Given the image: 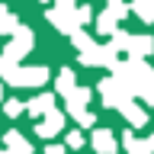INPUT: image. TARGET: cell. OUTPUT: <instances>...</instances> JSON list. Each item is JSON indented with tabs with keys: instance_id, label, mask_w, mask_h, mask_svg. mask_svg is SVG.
<instances>
[{
	"instance_id": "24",
	"label": "cell",
	"mask_w": 154,
	"mask_h": 154,
	"mask_svg": "<svg viewBox=\"0 0 154 154\" xmlns=\"http://www.w3.org/2000/svg\"><path fill=\"white\" fill-rule=\"evenodd\" d=\"M45 154H64V144H55V141H51V144L45 148Z\"/></svg>"
},
{
	"instance_id": "3",
	"label": "cell",
	"mask_w": 154,
	"mask_h": 154,
	"mask_svg": "<svg viewBox=\"0 0 154 154\" xmlns=\"http://www.w3.org/2000/svg\"><path fill=\"white\" fill-rule=\"evenodd\" d=\"M100 100H103V106L106 109H122L125 103H132V93L125 90L116 77H106V80H100Z\"/></svg>"
},
{
	"instance_id": "17",
	"label": "cell",
	"mask_w": 154,
	"mask_h": 154,
	"mask_svg": "<svg viewBox=\"0 0 154 154\" xmlns=\"http://www.w3.org/2000/svg\"><path fill=\"white\" fill-rule=\"evenodd\" d=\"M132 13L141 23H154V0H132Z\"/></svg>"
},
{
	"instance_id": "5",
	"label": "cell",
	"mask_w": 154,
	"mask_h": 154,
	"mask_svg": "<svg viewBox=\"0 0 154 154\" xmlns=\"http://www.w3.org/2000/svg\"><path fill=\"white\" fill-rule=\"evenodd\" d=\"M32 45H35V32H32L29 26H19V32L10 38V45L3 48V58H10V61H16V64H19V58L29 55Z\"/></svg>"
},
{
	"instance_id": "19",
	"label": "cell",
	"mask_w": 154,
	"mask_h": 154,
	"mask_svg": "<svg viewBox=\"0 0 154 154\" xmlns=\"http://www.w3.org/2000/svg\"><path fill=\"white\" fill-rule=\"evenodd\" d=\"M71 45L77 48V55H84V51H90V48H96V42H93L90 35H87L84 29H77L74 35H71Z\"/></svg>"
},
{
	"instance_id": "22",
	"label": "cell",
	"mask_w": 154,
	"mask_h": 154,
	"mask_svg": "<svg viewBox=\"0 0 154 154\" xmlns=\"http://www.w3.org/2000/svg\"><path fill=\"white\" fill-rule=\"evenodd\" d=\"M74 119H77V125H84V128H90V125H93V122H96V116H93V112H90V109H84V112H77V116H74Z\"/></svg>"
},
{
	"instance_id": "28",
	"label": "cell",
	"mask_w": 154,
	"mask_h": 154,
	"mask_svg": "<svg viewBox=\"0 0 154 154\" xmlns=\"http://www.w3.org/2000/svg\"><path fill=\"white\" fill-rule=\"evenodd\" d=\"M0 154H7V151H3V148H0Z\"/></svg>"
},
{
	"instance_id": "20",
	"label": "cell",
	"mask_w": 154,
	"mask_h": 154,
	"mask_svg": "<svg viewBox=\"0 0 154 154\" xmlns=\"http://www.w3.org/2000/svg\"><path fill=\"white\" fill-rule=\"evenodd\" d=\"M3 112H7L10 119H16V116L23 112V103H19V100H7V103H3Z\"/></svg>"
},
{
	"instance_id": "10",
	"label": "cell",
	"mask_w": 154,
	"mask_h": 154,
	"mask_svg": "<svg viewBox=\"0 0 154 154\" xmlns=\"http://www.w3.org/2000/svg\"><path fill=\"white\" fill-rule=\"evenodd\" d=\"M26 112H29V116H38V119H45L48 112H55V96H51V93L32 96V100L26 103Z\"/></svg>"
},
{
	"instance_id": "9",
	"label": "cell",
	"mask_w": 154,
	"mask_h": 154,
	"mask_svg": "<svg viewBox=\"0 0 154 154\" xmlns=\"http://www.w3.org/2000/svg\"><path fill=\"white\" fill-rule=\"evenodd\" d=\"M3 151L7 154H32V144H29V138L23 132L10 128V132L3 135Z\"/></svg>"
},
{
	"instance_id": "12",
	"label": "cell",
	"mask_w": 154,
	"mask_h": 154,
	"mask_svg": "<svg viewBox=\"0 0 154 154\" xmlns=\"http://www.w3.org/2000/svg\"><path fill=\"white\" fill-rule=\"evenodd\" d=\"M119 112H122V119L132 125V128H144V125H148V109L138 106V103H125Z\"/></svg>"
},
{
	"instance_id": "25",
	"label": "cell",
	"mask_w": 154,
	"mask_h": 154,
	"mask_svg": "<svg viewBox=\"0 0 154 154\" xmlns=\"http://www.w3.org/2000/svg\"><path fill=\"white\" fill-rule=\"evenodd\" d=\"M144 141H148V148H151V154H154V135H148Z\"/></svg>"
},
{
	"instance_id": "14",
	"label": "cell",
	"mask_w": 154,
	"mask_h": 154,
	"mask_svg": "<svg viewBox=\"0 0 154 154\" xmlns=\"http://www.w3.org/2000/svg\"><path fill=\"white\" fill-rule=\"evenodd\" d=\"M19 26H23V23L16 19V13L0 3V35H10V38H13V35L19 32Z\"/></svg>"
},
{
	"instance_id": "8",
	"label": "cell",
	"mask_w": 154,
	"mask_h": 154,
	"mask_svg": "<svg viewBox=\"0 0 154 154\" xmlns=\"http://www.w3.org/2000/svg\"><path fill=\"white\" fill-rule=\"evenodd\" d=\"M48 80V67L35 64V67H19V77H16V87H42Z\"/></svg>"
},
{
	"instance_id": "21",
	"label": "cell",
	"mask_w": 154,
	"mask_h": 154,
	"mask_svg": "<svg viewBox=\"0 0 154 154\" xmlns=\"http://www.w3.org/2000/svg\"><path fill=\"white\" fill-rule=\"evenodd\" d=\"M90 19H93V10H90V7H84V3H80V7H77V26H87Z\"/></svg>"
},
{
	"instance_id": "16",
	"label": "cell",
	"mask_w": 154,
	"mask_h": 154,
	"mask_svg": "<svg viewBox=\"0 0 154 154\" xmlns=\"http://www.w3.org/2000/svg\"><path fill=\"white\" fill-rule=\"evenodd\" d=\"M16 77H19V64L0 55V80H7L10 87H16Z\"/></svg>"
},
{
	"instance_id": "6",
	"label": "cell",
	"mask_w": 154,
	"mask_h": 154,
	"mask_svg": "<svg viewBox=\"0 0 154 154\" xmlns=\"http://www.w3.org/2000/svg\"><path fill=\"white\" fill-rule=\"evenodd\" d=\"M64 132V112H48L45 119H42V122L35 125V135L38 138H48V141H51V138H55V135H61Z\"/></svg>"
},
{
	"instance_id": "30",
	"label": "cell",
	"mask_w": 154,
	"mask_h": 154,
	"mask_svg": "<svg viewBox=\"0 0 154 154\" xmlns=\"http://www.w3.org/2000/svg\"><path fill=\"white\" fill-rule=\"evenodd\" d=\"M74 3H77V0H74Z\"/></svg>"
},
{
	"instance_id": "4",
	"label": "cell",
	"mask_w": 154,
	"mask_h": 154,
	"mask_svg": "<svg viewBox=\"0 0 154 154\" xmlns=\"http://www.w3.org/2000/svg\"><path fill=\"white\" fill-rule=\"evenodd\" d=\"M128 13L122 0H112V3H106V10L96 16V29H100V35H116L119 32V19Z\"/></svg>"
},
{
	"instance_id": "13",
	"label": "cell",
	"mask_w": 154,
	"mask_h": 154,
	"mask_svg": "<svg viewBox=\"0 0 154 154\" xmlns=\"http://www.w3.org/2000/svg\"><path fill=\"white\" fill-rule=\"evenodd\" d=\"M90 100H93V90H90V87H77L74 93L67 96V116H77V112H84Z\"/></svg>"
},
{
	"instance_id": "29",
	"label": "cell",
	"mask_w": 154,
	"mask_h": 154,
	"mask_svg": "<svg viewBox=\"0 0 154 154\" xmlns=\"http://www.w3.org/2000/svg\"><path fill=\"white\" fill-rule=\"evenodd\" d=\"M106 3H112V0H106Z\"/></svg>"
},
{
	"instance_id": "26",
	"label": "cell",
	"mask_w": 154,
	"mask_h": 154,
	"mask_svg": "<svg viewBox=\"0 0 154 154\" xmlns=\"http://www.w3.org/2000/svg\"><path fill=\"white\" fill-rule=\"evenodd\" d=\"M0 100H3V87H0Z\"/></svg>"
},
{
	"instance_id": "1",
	"label": "cell",
	"mask_w": 154,
	"mask_h": 154,
	"mask_svg": "<svg viewBox=\"0 0 154 154\" xmlns=\"http://www.w3.org/2000/svg\"><path fill=\"white\" fill-rule=\"evenodd\" d=\"M116 80L128 90L132 96H141L148 106H154V71L144 61H138V58H128L125 64L116 67Z\"/></svg>"
},
{
	"instance_id": "27",
	"label": "cell",
	"mask_w": 154,
	"mask_h": 154,
	"mask_svg": "<svg viewBox=\"0 0 154 154\" xmlns=\"http://www.w3.org/2000/svg\"><path fill=\"white\" fill-rule=\"evenodd\" d=\"M42 3H51V0H42Z\"/></svg>"
},
{
	"instance_id": "11",
	"label": "cell",
	"mask_w": 154,
	"mask_h": 154,
	"mask_svg": "<svg viewBox=\"0 0 154 154\" xmlns=\"http://www.w3.org/2000/svg\"><path fill=\"white\" fill-rule=\"evenodd\" d=\"M125 51H128V58H138V61H144V58L154 51V38H151V35H132Z\"/></svg>"
},
{
	"instance_id": "18",
	"label": "cell",
	"mask_w": 154,
	"mask_h": 154,
	"mask_svg": "<svg viewBox=\"0 0 154 154\" xmlns=\"http://www.w3.org/2000/svg\"><path fill=\"white\" fill-rule=\"evenodd\" d=\"M122 148H125L128 154H151L148 141H141V138H135L132 132H125V135H122Z\"/></svg>"
},
{
	"instance_id": "23",
	"label": "cell",
	"mask_w": 154,
	"mask_h": 154,
	"mask_svg": "<svg viewBox=\"0 0 154 154\" xmlns=\"http://www.w3.org/2000/svg\"><path fill=\"white\" fill-rule=\"evenodd\" d=\"M67 148H84V135L80 132H67Z\"/></svg>"
},
{
	"instance_id": "2",
	"label": "cell",
	"mask_w": 154,
	"mask_h": 154,
	"mask_svg": "<svg viewBox=\"0 0 154 154\" xmlns=\"http://www.w3.org/2000/svg\"><path fill=\"white\" fill-rule=\"evenodd\" d=\"M45 19L58 32H64V35H74L77 29H80L77 26V3L74 0H55V7L45 13Z\"/></svg>"
},
{
	"instance_id": "7",
	"label": "cell",
	"mask_w": 154,
	"mask_h": 154,
	"mask_svg": "<svg viewBox=\"0 0 154 154\" xmlns=\"http://www.w3.org/2000/svg\"><path fill=\"white\" fill-rule=\"evenodd\" d=\"M90 144H93L96 154H116L119 151V138H116V132H109V128H96Z\"/></svg>"
},
{
	"instance_id": "15",
	"label": "cell",
	"mask_w": 154,
	"mask_h": 154,
	"mask_svg": "<svg viewBox=\"0 0 154 154\" xmlns=\"http://www.w3.org/2000/svg\"><path fill=\"white\" fill-rule=\"evenodd\" d=\"M77 87H74V71L71 67H61V74L55 77V93L58 96H71Z\"/></svg>"
}]
</instances>
